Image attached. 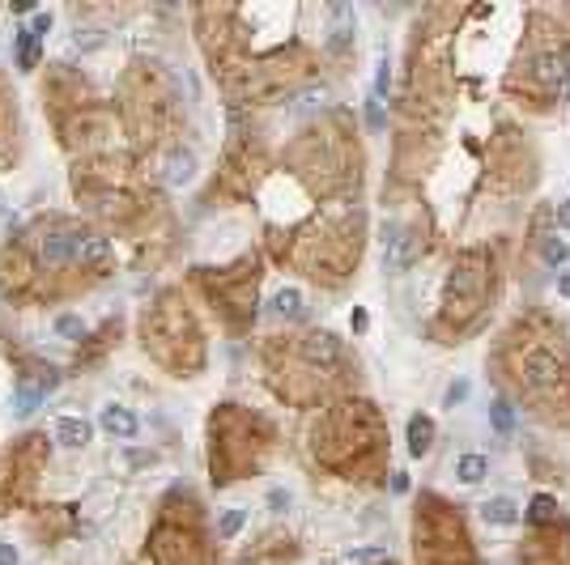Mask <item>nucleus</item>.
I'll return each instance as SVG.
<instances>
[{"mask_svg":"<svg viewBox=\"0 0 570 565\" xmlns=\"http://www.w3.org/2000/svg\"><path fill=\"white\" fill-rule=\"evenodd\" d=\"M541 255H545V264H566L570 247H566V243H562L558 235H553V238H545V243H541Z\"/></svg>","mask_w":570,"mask_h":565,"instance_id":"c85d7f7f","label":"nucleus"},{"mask_svg":"<svg viewBox=\"0 0 570 565\" xmlns=\"http://www.w3.org/2000/svg\"><path fill=\"white\" fill-rule=\"evenodd\" d=\"M0 565H18V545H0Z\"/></svg>","mask_w":570,"mask_h":565,"instance_id":"72a5a7b5","label":"nucleus"},{"mask_svg":"<svg viewBox=\"0 0 570 565\" xmlns=\"http://www.w3.org/2000/svg\"><path fill=\"white\" fill-rule=\"evenodd\" d=\"M56 438L64 447H85V442H90V426H85L81 417H64L56 426Z\"/></svg>","mask_w":570,"mask_h":565,"instance_id":"b1692460","label":"nucleus"},{"mask_svg":"<svg viewBox=\"0 0 570 565\" xmlns=\"http://www.w3.org/2000/svg\"><path fill=\"white\" fill-rule=\"evenodd\" d=\"M192 285L205 293V302L230 331H247L256 319V293H260V259L243 255L235 268H197Z\"/></svg>","mask_w":570,"mask_h":565,"instance_id":"f8f14e48","label":"nucleus"},{"mask_svg":"<svg viewBox=\"0 0 570 565\" xmlns=\"http://www.w3.org/2000/svg\"><path fill=\"white\" fill-rule=\"evenodd\" d=\"M528 523L532 527H558V523H566V519H562V506L553 502L550 493H536L528 506Z\"/></svg>","mask_w":570,"mask_h":565,"instance_id":"aec40b11","label":"nucleus"},{"mask_svg":"<svg viewBox=\"0 0 570 565\" xmlns=\"http://www.w3.org/2000/svg\"><path fill=\"white\" fill-rule=\"evenodd\" d=\"M192 171H197V157L183 154V149H175V154H171V171H166V179H171V183H188Z\"/></svg>","mask_w":570,"mask_h":565,"instance_id":"a878e982","label":"nucleus"},{"mask_svg":"<svg viewBox=\"0 0 570 565\" xmlns=\"http://www.w3.org/2000/svg\"><path fill=\"white\" fill-rule=\"evenodd\" d=\"M277 429L269 417L243 409V404H221L209 417V472L213 485H235L243 476L260 472V464L273 455Z\"/></svg>","mask_w":570,"mask_h":565,"instance_id":"6e6552de","label":"nucleus"},{"mask_svg":"<svg viewBox=\"0 0 570 565\" xmlns=\"http://www.w3.org/2000/svg\"><path fill=\"white\" fill-rule=\"evenodd\" d=\"M56 328L64 331V336H81V331H85V323H81V319H73V314H64V319H60Z\"/></svg>","mask_w":570,"mask_h":565,"instance_id":"2f4dec72","label":"nucleus"},{"mask_svg":"<svg viewBox=\"0 0 570 565\" xmlns=\"http://www.w3.org/2000/svg\"><path fill=\"white\" fill-rule=\"evenodd\" d=\"M269 387L298 409H315L319 400L341 395L357 378V362L333 331H294V336H269L260 349Z\"/></svg>","mask_w":570,"mask_h":565,"instance_id":"f03ea898","label":"nucleus"},{"mask_svg":"<svg viewBox=\"0 0 570 565\" xmlns=\"http://www.w3.org/2000/svg\"><path fill=\"white\" fill-rule=\"evenodd\" d=\"M285 557H294V548H290V536H264V540L256 545V553L247 548L238 565H281Z\"/></svg>","mask_w":570,"mask_h":565,"instance_id":"a211bd4d","label":"nucleus"},{"mask_svg":"<svg viewBox=\"0 0 570 565\" xmlns=\"http://www.w3.org/2000/svg\"><path fill=\"white\" fill-rule=\"evenodd\" d=\"M553 221H558V230H570V200H562V204H558Z\"/></svg>","mask_w":570,"mask_h":565,"instance_id":"473e14b6","label":"nucleus"},{"mask_svg":"<svg viewBox=\"0 0 570 565\" xmlns=\"http://www.w3.org/2000/svg\"><path fill=\"white\" fill-rule=\"evenodd\" d=\"M362 154H357V128L349 111H328L307 123L285 149V171L315 195H349L362 179Z\"/></svg>","mask_w":570,"mask_h":565,"instance_id":"20e7f679","label":"nucleus"},{"mask_svg":"<svg viewBox=\"0 0 570 565\" xmlns=\"http://www.w3.org/2000/svg\"><path fill=\"white\" fill-rule=\"evenodd\" d=\"M519 565H570V527H532L519 545Z\"/></svg>","mask_w":570,"mask_h":565,"instance_id":"dca6fc26","label":"nucleus"},{"mask_svg":"<svg viewBox=\"0 0 570 565\" xmlns=\"http://www.w3.org/2000/svg\"><path fill=\"white\" fill-rule=\"evenodd\" d=\"M311 455L341 481H371L388 464V421L371 400H341L311 426Z\"/></svg>","mask_w":570,"mask_h":565,"instance_id":"7ed1b4c3","label":"nucleus"},{"mask_svg":"<svg viewBox=\"0 0 570 565\" xmlns=\"http://www.w3.org/2000/svg\"><path fill=\"white\" fill-rule=\"evenodd\" d=\"M498 387L545 426L570 429V340L553 314L528 311L498 331L490 349Z\"/></svg>","mask_w":570,"mask_h":565,"instance_id":"f257e3e1","label":"nucleus"},{"mask_svg":"<svg viewBox=\"0 0 570 565\" xmlns=\"http://www.w3.org/2000/svg\"><path fill=\"white\" fill-rule=\"evenodd\" d=\"M502 90L528 107V111H553L570 98V26L553 13H532L528 35L515 52V64Z\"/></svg>","mask_w":570,"mask_h":565,"instance_id":"39448f33","label":"nucleus"},{"mask_svg":"<svg viewBox=\"0 0 570 565\" xmlns=\"http://www.w3.org/2000/svg\"><path fill=\"white\" fill-rule=\"evenodd\" d=\"M269 311L281 314V319H294V314L302 311V293H298V290H281L273 298V306H269Z\"/></svg>","mask_w":570,"mask_h":565,"instance_id":"bb28decb","label":"nucleus"},{"mask_svg":"<svg viewBox=\"0 0 570 565\" xmlns=\"http://www.w3.org/2000/svg\"><path fill=\"white\" fill-rule=\"evenodd\" d=\"M486 183H490L494 192H528L532 183H536V149H532V140L511 128V123H502L498 128V137L490 140V157H486Z\"/></svg>","mask_w":570,"mask_h":565,"instance_id":"4468645a","label":"nucleus"},{"mask_svg":"<svg viewBox=\"0 0 570 565\" xmlns=\"http://www.w3.org/2000/svg\"><path fill=\"white\" fill-rule=\"evenodd\" d=\"M30 30H35V35H47V30H52V18H47V13H35V26H30Z\"/></svg>","mask_w":570,"mask_h":565,"instance_id":"f704fd0d","label":"nucleus"},{"mask_svg":"<svg viewBox=\"0 0 570 565\" xmlns=\"http://www.w3.org/2000/svg\"><path fill=\"white\" fill-rule=\"evenodd\" d=\"M43 464H47V438L43 434H30V438H21L13 455H9V472H4V493H0V514L9 506V497L21 502L26 497V489L39 481Z\"/></svg>","mask_w":570,"mask_h":565,"instance_id":"2eb2a0df","label":"nucleus"},{"mask_svg":"<svg viewBox=\"0 0 570 565\" xmlns=\"http://www.w3.org/2000/svg\"><path fill=\"white\" fill-rule=\"evenodd\" d=\"M388 565H392V561H388Z\"/></svg>","mask_w":570,"mask_h":565,"instance_id":"ea45409f","label":"nucleus"},{"mask_svg":"<svg viewBox=\"0 0 570 565\" xmlns=\"http://www.w3.org/2000/svg\"><path fill=\"white\" fill-rule=\"evenodd\" d=\"M269 502H273L277 510H285V506H290V493H281V489H273V497H269Z\"/></svg>","mask_w":570,"mask_h":565,"instance_id":"c9c22d12","label":"nucleus"},{"mask_svg":"<svg viewBox=\"0 0 570 565\" xmlns=\"http://www.w3.org/2000/svg\"><path fill=\"white\" fill-rule=\"evenodd\" d=\"M490 417H494V426L502 429V434H507V429L515 426V417H511V404H507V400H494V404H490Z\"/></svg>","mask_w":570,"mask_h":565,"instance_id":"c756f323","label":"nucleus"},{"mask_svg":"<svg viewBox=\"0 0 570 565\" xmlns=\"http://www.w3.org/2000/svg\"><path fill=\"white\" fill-rule=\"evenodd\" d=\"M362 209L357 204H336L315 213L307 226H298L290 243L277 247V259H290L302 276L319 285H345L362 259Z\"/></svg>","mask_w":570,"mask_h":565,"instance_id":"423d86ee","label":"nucleus"},{"mask_svg":"<svg viewBox=\"0 0 570 565\" xmlns=\"http://www.w3.org/2000/svg\"><path fill=\"white\" fill-rule=\"evenodd\" d=\"M256 171H264V149L243 140V145H230L226 154V166H221V192L226 195H247L256 187Z\"/></svg>","mask_w":570,"mask_h":565,"instance_id":"f3484780","label":"nucleus"},{"mask_svg":"<svg viewBox=\"0 0 570 565\" xmlns=\"http://www.w3.org/2000/svg\"><path fill=\"white\" fill-rule=\"evenodd\" d=\"M464 395H469V383L460 378V383H452V387H447V395H443V404H447V409H455V404H460Z\"/></svg>","mask_w":570,"mask_h":565,"instance_id":"7c9ffc66","label":"nucleus"},{"mask_svg":"<svg viewBox=\"0 0 570 565\" xmlns=\"http://www.w3.org/2000/svg\"><path fill=\"white\" fill-rule=\"evenodd\" d=\"M175 119H179V94L166 73L145 68L137 81H128V128H132V137L140 145L157 149L166 140V132L175 128Z\"/></svg>","mask_w":570,"mask_h":565,"instance_id":"ddd939ff","label":"nucleus"},{"mask_svg":"<svg viewBox=\"0 0 570 565\" xmlns=\"http://www.w3.org/2000/svg\"><path fill=\"white\" fill-rule=\"evenodd\" d=\"M213 540L217 536L205 531V506L192 493L175 489L157 510L149 557H154V565H217Z\"/></svg>","mask_w":570,"mask_h":565,"instance_id":"9d476101","label":"nucleus"},{"mask_svg":"<svg viewBox=\"0 0 570 565\" xmlns=\"http://www.w3.org/2000/svg\"><path fill=\"white\" fill-rule=\"evenodd\" d=\"M18 64L21 68H35L39 64V35L35 30H18Z\"/></svg>","mask_w":570,"mask_h":565,"instance_id":"393cba45","label":"nucleus"},{"mask_svg":"<svg viewBox=\"0 0 570 565\" xmlns=\"http://www.w3.org/2000/svg\"><path fill=\"white\" fill-rule=\"evenodd\" d=\"M481 519L494 527H511V523H519V506H515L511 497H490V502L481 506Z\"/></svg>","mask_w":570,"mask_h":565,"instance_id":"4be33fe9","label":"nucleus"},{"mask_svg":"<svg viewBox=\"0 0 570 565\" xmlns=\"http://www.w3.org/2000/svg\"><path fill=\"white\" fill-rule=\"evenodd\" d=\"M502 290V273H498V255L490 247H469V251L455 255L452 276L443 285V306L438 319L430 323V331L443 345L464 340L469 331H477L490 319L494 302Z\"/></svg>","mask_w":570,"mask_h":565,"instance_id":"0eeeda50","label":"nucleus"},{"mask_svg":"<svg viewBox=\"0 0 570 565\" xmlns=\"http://www.w3.org/2000/svg\"><path fill=\"white\" fill-rule=\"evenodd\" d=\"M455 476H460L464 485H481V481L490 476V459H486V455H460Z\"/></svg>","mask_w":570,"mask_h":565,"instance_id":"5701e85b","label":"nucleus"},{"mask_svg":"<svg viewBox=\"0 0 570 565\" xmlns=\"http://www.w3.org/2000/svg\"><path fill=\"white\" fill-rule=\"evenodd\" d=\"M558 293H562V298H570V273L558 276Z\"/></svg>","mask_w":570,"mask_h":565,"instance_id":"4c0bfd02","label":"nucleus"},{"mask_svg":"<svg viewBox=\"0 0 570 565\" xmlns=\"http://www.w3.org/2000/svg\"><path fill=\"white\" fill-rule=\"evenodd\" d=\"M430 447H434V421L417 412V417H409V455H417V459H421Z\"/></svg>","mask_w":570,"mask_h":565,"instance_id":"412c9836","label":"nucleus"},{"mask_svg":"<svg viewBox=\"0 0 570 565\" xmlns=\"http://www.w3.org/2000/svg\"><path fill=\"white\" fill-rule=\"evenodd\" d=\"M140 345L162 370L179 374V378L205 370V331H200L197 314L179 290L157 293V302L145 311Z\"/></svg>","mask_w":570,"mask_h":565,"instance_id":"1a4fd4ad","label":"nucleus"},{"mask_svg":"<svg viewBox=\"0 0 570 565\" xmlns=\"http://www.w3.org/2000/svg\"><path fill=\"white\" fill-rule=\"evenodd\" d=\"M413 561L417 565H481L460 506L438 493H421L413 510Z\"/></svg>","mask_w":570,"mask_h":565,"instance_id":"9b49d317","label":"nucleus"},{"mask_svg":"<svg viewBox=\"0 0 570 565\" xmlns=\"http://www.w3.org/2000/svg\"><path fill=\"white\" fill-rule=\"evenodd\" d=\"M102 429H107L111 438H119V442H128V438H137L140 421H137V412L111 404V409H102Z\"/></svg>","mask_w":570,"mask_h":565,"instance_id":"6ab92c4d","label":"nucleus"},{"mask_svg":"<svg viewBox=\"0 0 570 565\" xmlns=\"http://www.w3.org/2000/svg\"><path fill=\"white\" fill-rule=\"evenodd\" d=\"M243 519H247V514H243V510H226V514H221V519H217L213 536H217V540H230V536H235L238 527H243Z\"/></svg>","mask_w":570,"mask_h":565,"instance_id":"cd10ccee","label":"nucleus"},{"mask_svg":"<svg viewBox=\"0 0 570 565\" xmlns=\"http://www.w3.org/2000/svg\"><path fill=\"white\" fill-rule=\"evenodd\" d=\"M392 489H396V493H405V489H409V476H405V472H396V476H392Z\"/></svg>","mask_w":570,"mask_h":565,"instance_id":"e433bc0d","label":"nucleus"},{"mask_svg":"<svg viewBox=\"0 0 570 565\" xmlns=\"http://www.w3.org/2000/svg\"><path fill=\"white\" fill-rule=\"evenodd\" d=\"M0 213H4V195H0Z\"/></svg>","mask_w":570,"mask_h":565,"instance_id":"58836bf2","label":"nucleus"}]
</instances>
